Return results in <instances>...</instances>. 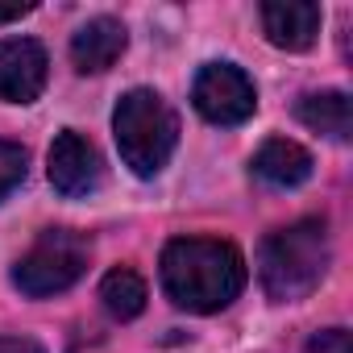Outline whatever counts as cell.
<instances>
[{
	"mask_svg": "<svg viewBox=\"0 0 353 353\" xmlns=\"http://www.w3.org/2000/svg\"><path fill=\"white\" fill-rule=\"evenodd\" d=\"M162 287L188 312H221L245 287V258L216 237H179L162 250Z\"/></svg>",
	"mask_w": 353,
	"mask_h": 353,
	"instance_id": "cell-1",
	"label": "cell"
},
{
	"mask_svg": "<svg viewBox=\"0 0 353 353\" xmlns=\"http://www.w3.org/2000/svg\"><path fill=\"white\" fill-rule=\"evenodd\" d=\"M262 30L279 50H307L320 34V9L312 0H266Z\"/></svg>",
	"mask_w": 353,
	"mask_h": 353,
	"instance_id": "cell-8",
	"label": "cell"
},
{
	"mask_svg": "<svg viewBox=\"0 0 353 353\" xmlns=\"http://www.w3.org/2000/svg\"><path fill=\"white\" fill-rule=\"evenodd\" d=\"M254 174L270 188H299L312 174V154L299 141L287 137H270L258 154H254Z\"/></svg>",
	"mask_w": 353,
	"mask_h": 353,
	"instance_id": "cell-10",
	"label": "cell"
},
{
	"mask_svg": "<svg viewBox=\"0 0 353 353\" xmlns=\"http://www.w3.org/2000/svg\"><path fill=\"white\" fill-rule=\"evenodd\" d=\"M112 133H117V150L125 158V166L141 179L154 174L170 162L174 145H179V117L174 108L150 92V88H133L121 96L117 112H112Z\"/></svg>",
	"mask_w": 353,
	"mask_h": 353,
	"instance_id": "cell-3",
	"label": "cell"
},
{
	"mask_svg": "<svg viewBox=\"0 0 353 353\" xmlns=\"http://www.w3.org/2000/svg\"><path fill=\"white\" fill-rule=\"evenodd\" d=\"M0 353H46V349L30 336H0Z\"/></svg>",
	"mask_w": 353,
	"mask_h": 353,
	"instance_id": "cell-15",
	"label": "cell"
},
{
	"mask_svg": "<svg viewBox=\"0 0 353 353\" xmlns=\"http://www.w3.org/2000/svg\"><path fill=\"white\" fill-rule=\"evenodd\" d=\"M125 42H129L125 38V26L117 17H92L71 38V63L83 75H100V71H108L125 54Z\"/></svg>",
	"mask_w": 353,
	"mask_h": 353,
	"instance_id": "cell-9",
	"label": "cell"
},
{
	"mask_svg": "<svg viewBox=\"0 0 353 353\" xmlns=\"http://www.w3.org/2000/svg\"><path fill=\"white\" fill-rule=\"evenodd\" d=\"M100 299H104V307H108L117 320H133V316L145 312V283H141L133 270L117 266V270L104 274V283H100Z\"/></svg>",
	"mask_w": 353,
	"mask_h": 353,
	"instance_id": "cell-12",
	"label": "cell"
},
{
	"mask_svg": "<svg viewBox=\"0 0 353 353\" xmlns=\"http://www.w3.org/2000/svg\"><path fill=\"white\" fill-rule=\"evenodd\" d=\"M192 104L212 125H245L258 108V92L241 67L208 63V67H200V75L192 83Z\"/></svg>",
	"mask_w": 353,
	"mask_h": 353,
	"instance_id": "cell-5",
	"label": "cell"
},
{
	"mask_svg": "<svg viewBox=\"0 0 353 353\" xmlns=\"http://www.w3.org/2000/svg\"><path fill=\"white\" fill-rule=\"evenodd\" d=\"M307 353H353V345H349L345 328H324L307 341Z\"/></svg>",
	"mask_w": 353,
	"mask_h": 353,
	"instance_id": "cell-14",
	"label": "cell"
},
{
	"mask_svg": "<svg viewBox=\"0 0 353 353\" xmlns=\"http://www.w3.org/2000/svg\"><path fill=\"white\" fill-rule=\"evenodd\" d=\"M295 117L332 141H349V133H353V108H349L345 92H307L295 104Z\"/></svg>",
	"mask_w": 353,
	"mask_h": 353,
	"instance_id": "cell-11",
	"label": "cell"
},
{
	"mask_svg": "<svg viewBox=\"0 0 353 353\" xmlns=\"http://www.w3.org/2000/svg\"><path fill=\"white\" fill-rule=\"evenodd\" d=\"M50 59L34 38H5L0 42V100L34 104L46 88Z\"/></svg>",
	"mask_w": 353,
	"mask_h": 353,
	"instance_id": "cell-7",
	"label": "cell"
},
{
	"mask_svg": "<svg viewBox=\"0 0 353 353\" xmlns=\"http://www.w3.org/2000/svg\"><path fill=\"white\" fill-rule=\"evenodd\" d=\"M88 270V241L71 229H46L30 254L17 258L13 266V287L30 299H46L59 295L67 287H75Z\"/></svg>",
	"mask_w": 353,
	"mask_h": 353,
	"instance_id": "cell-4",
	"label": "cell"
},
{
	"mask_svg": "<svg viewBox=\"0 0 353 353\" xmlns=\"http://www.w3.org/2000/svg\"><path fill=\"white\" fill-rule=\"evenodd\" d=\"M104 179V166H100V154L96 145L75 133V129H63L50 145V183L59 196L67 200H79V196H92Z\"/></svg>",
	"mask_w": 353,
	"mask_h": 353,
	"instance_id": "cell-6",
	"label": "cell"
},
{
	"mask_svg": "<svg viewBox=\"0 0 353 353\" xmlns=\"http://www.w3.org/2000/svg\"><path fill=\"white\" fill-rule=\"evenodd\" d=\"M26 13H34V5H0V26H9V21H21Z\"/></svg>",
	"mask_w": 353,
	"mask_h": 353,
	"instance_id": "cell-16",
	"label": "cell"
},
{
	"mask_svg": "<svg viewBox=\"0 0 353 353\" xmlns=\"http://www.w3.org/2000/svg\"><path fill=\"white\" fill-rule=\"evenodd\" d=\"M324 270H328V225L316 216L295 221L262 241L258 279L274 303H295V299L312 295L320 287Z\"/></svg>",
	"mask_w": 353,
	"mask_h": 353,
	"instance_id": "cell-2",
	"label": "cell"
},
{
	"mask_svg": "<svg viewBox=\"0 0 353 353\" xmlns=\"http://www.w3.org/2000/svg\"><path fill=\"white\" fill-rule=\"evenodd\" d=\"M26 150L17 145V141H5L0 137V200H5L13 188H21V179H26Z\"/></svg>",
	"mask_w": 353,
	"mask_h": 353,
	"instance_id": "cell-13",
	"label": "cell"
}]
</instances>
